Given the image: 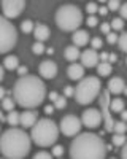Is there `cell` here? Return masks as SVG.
<instances>
[{"mask_svg":"<svg viewBox=\"0 0 127 159\" xmlns=\"http://www.w3.org/2000/svg\"><path fill=\"white\" fill-rule=\"evenodd\" d=\"M13 97L22 108H37L46 97V86L40 76L24 75L13 86Z\"/></svg>","mask_w":127,"mask_h":159,"instance_id":"obj_1","label":"cell"},{"mask_svg":"<svg viewBox=\"0 0 127 159\" xmlns=\"http://www.w3.org/2000/svg\"><path fill=\"white\" fill-rule=\"evenodd\" d=\"M108 147L103 139L94 132H80L70 143L68 154L72 159H102L107 156Z\"/></svg>","mask_w":127,"mask_h":159,"instance_id":"obj_2","label":"cell"},{"mask_svg":"<svg viewBox=\"0 0 127 159\" xmlns=\"http://www.w3.org/2000/svg\"><path fill=\"white\" fill-rule=\"evenodd\" d=\"M30 142L32 137L24 129L10 126L0 137V151L8 159H22L30 151Z\"/></svg>","mask_w":127,"mask_h":159,"instance_id":"obj_3","label":"cell"},{"mask_svg":"<svg viewBox=\"0 0 127 159\" xmlns=\"http://www.w3.org/2000/svg\"><path fill=\"white\" fill-rule=\"evenodd\" d=\"M60 127L49 118H40L30 129V137L35 145L42 148H49L57 142Z\"/></svg>","mask_w":127,"mask_h":159,"instance_id":"obj_4","label":"cell"},{"mask_svg":"<svg viewBox=\"0 0 127 159\" xmlns=\"http://www.w3.org/2000/svg\"><path fill=\"white\" fill-rule=\"evenodd\" d=\"M54 21L57 24V27L64 32H75L78 30V27L83 24L84 18H83V13L78 7H75L72 3L67 5H62L57 11H56V16Z\"/></svg>","mask_w":127,"mask_h":159,"instance_id":"obj_5","label":"cell"},{"mask_svg":"<svg viewBox=\"0 0 127 159\" xmlns=\"http://www.w3.org/2000/svg\"><path fill=\"white\" fill-rule=\"evenodd\" d=\"M102 91V83L99 76H84L75 88V100L80 105H89L94 102Z\"/></svg>","mask_w":127,"mask_h":159,"instance_id":"obj_6","label":"cell"},{"mask_svg":"<svg viewBox=\"0 0 127 159\" xmlns=\"http://www.w3.org/2000/svg\"><path fill=\"white\" fill-rule=\"evenodd\" d=\"M18 43V30L11 19L2 16L0 18V52L7 54L10 52L15 45Z\"/></svg>","mask_w":127,"mask_h":159,"instance_id":"obj_7","label":"cell"},{"mask_svg":"<svg viewBox=\"0 0 127 159\" xmlns=\"http://www.w3.org/2000/svg\"><path fill=\"white\" fill-rule=\"evenodd\" d=\"M81 126H83V121L81 118L75 116V115H65L60 123H59V127H60V132L65 137H75L80 134L81 130Z\"/></svg>","mask_w":127,"mask_h":159,"instance_id":"obj_8","label":"cell"},{"mask_svg":"<svg viewBox=\"0 0 127 159\" xmlns=\"http://www.w3.org/2000/svg\"><path fill=\"white\" fill-rule=\"evenodd\" d=\"M25 0H2V11L3 16L8 19H15L21 16V13L24 11Z\"/></svg>","mask_w":127,"mask_h":159,"instance_id":"obj_9","label":"cell"},{"mask_svg":"<svg viewBox=\"0 0 127 159\" xmlns=\"http://www.w3.org/2000/svg\"><path fill=\"white\" fill-rule=\"evenodd\" d=\"M81 121L87 129H97L102 123V113L97 108H86L81 115Z\"/></svg>","mask_w":127,"mask_h":159,"instance_id":"obj_10","label":"cell"},{"mask_svg":"<svg viewBox=\"0 0 127 159\" xmlns=\"http://www.w3.org/2000/svg\"><path fill=\"white\" fill-rule=\"evenodd\" d=\"M81 64L87 69H92V67H97L99 62H100V54L97 52V49L94 48H87L81 52V57H80Z\"/></svg>","mask_w":127,"mask_h":159,"instance_id":"obj_11","label":"cell"},{"mask_svg":"<svg viewBox=\"0 0 127 159\" xmlns=\"http://www.w3.org/2000/svg\"><path fill=\"white\" fill-rule=\"evenodd\" d=\"M38 73H40V76L45 78V80H53L57 75V65H56V62L49 61V59L43 61L40 65H38Z\"/></svg>","mask_w":127,"mask_h":159,"instance_id":"obj_12","label":"cell"},{"mask_svg":"<svg viewBox=\"0 0 127 159\" xmlns=\"http://www.w3.org/2000/svg\"><path fill=\"white\" fill-rule=\"evenodd\" d=\"M37 121H38V115L32 108H25V111L21 113V126L24 129H32Z\"/></svg>","mask_w":127,"mask_h":159,"instance_id":"obj_13","label":"cell"},{"mask_svg":"<svg viewBox=\"0 0 127 159\" xmlns=\"http://www.w3.org/2000/svg\"><path fill=\"white\" fill-rule=\"evenodd\" d=\"M124 89H125V81L122 78H119V76L110 78V81H108V92H110V94L119 96V94L124 92Z\"/></svg>","mask_w":127,"mask_h":159,"instance_id":"obj_14","label":"cell"},{"mask_svg":"<svg viewBox=\"0 0 127 159\" xmlns=\"http://www.w3.org/2000/svg\"><path fill=\"white\" fill-rule=\"evenodd\" d=\"M84 65L83 64H78V62H72L68 65V69H67V75L70 80H73V81H78V80L84 78Z\"/></svg>","mask_w":127,"mask_h":159,"instance_id":"obj_15","label":"cell"},{"mask_svg":"<svg viewBox=\"0 0 127 159\" xmlns=\"http://www.w3.org/2000/svg\"><path fill=\"white\" fill-rule=\"evenodd\" d=\"M51 32H49V27L45 24H35V29H33V37L35 40H38V42H46V40L49 38Z\"/></svg>","mask_w":127,"mask_h":159,"instance_id":"obj_16","label":"cell"},{"mask_svg":"<svg viewBox=\"0 0 127 159\" xmlns=\"http://www.w3.org/2000/svg\"><path fill=\"white\" fill-rule=\"evenodd\" d=\"M64 57L70 62H75L81 57V51H80V46H76L75 43L73 45H68L65 46V51H64Z\"/></svg>","mask_w":127,"mask_h":159,"instance_id":"obj_17","label":"cell"},{"mask_svg":"<svg viewBox=\"0 0 127 159\" xmlns=\"http://www.w3.org/2000/svg\"><path fill=\"white\" fill-rule=\"evenodd\" d=\"M72 40H73V43L76 45V46H86L87 43H89V34L86 32V30H75L73 32V35H72Z\"/></svg>","mask_w":127,"mask_h":159,"instance_id":"obj_18","label":"cell"},{"mask_svg":"<svg viewBox=\"0 0 127 159\" xmlns=\"http://www.w3.org/2000/svg\"><path fill=\"white\" fill-rule=\"evenodd\" d=\"M3 67L7 70H16L19 67V57L15 54H7L3 59Z\"/></svg>","mask_w":127,"mask_h":159,"instance_id":"obj_19","label":"cell"},{"mask_svg":"<svg viewBox=\"0 0 127 159\" xmlns=\"http://www.w3.org/2000/svg\"><path fill=\"white\" fill-rule=\"evenodd\" d=\"M95 69H97L99 76H103V78H105V76H110V75H111V72H113L111 62H108V61H107V62H102V61H100V62H99V65H97Z\"/></svg>","mask_w":127,"mask_h":159,"instance_id":"obj_20","label":"cell"},{"mask_svg":"<svg viewBox=\"0 0 127 159\" xmlns=\"http://www.w3.org/2000/svg\"><path fill=\"white\" fill-rule=\"evenodd\" d=\"M7 124L11 126V127L21 126V113H18V111H15V110L8 111V115H7Z\"/></svg>","mask_w":127,"mask_h":159,"instance_id":"obj_21","label":"cell"},{"mask_svg":"<svg viewBox=\"0 0 127 159\" xmlns=\"http://www.w3.org/2000/svg\"><path fill=\"white\" fill-rule=\"evenodd\" d=\"M124 107H125V103H124L122 99L114 97V99L110 102V110H111V113H121V111L124 110Z\"/></svg>","mask_w":127,"mask_h":159,"instance_id":"obj_22","label":"cell"},{"mask_svg":"<svg viewBox=\"0 0 127 159\" xmlns=\"http://www.w3.org/2000/svg\"><path fill=\"white\" fill-rule=\"evenodd\" d=\"M111 142H113V145L114 147H124L125 145V142H127V137H125V134H119V132H114V135L111 137Z\"/></svg>","mask_w":127,"mask_h":159,"instance_id":"obj_23","label":"cell"},{"mask_svg":"<svg viewBox=\"0 0 127 159\" xmlns=\"http://www.w3.org/2000/svg\"><path fill=\"white\" fill-rule=\"evenodd\" d=\"M15 105H16L15 97H3V99H2V108H3L5 111L15 110Z\"/></svg>","mask_w":127,"mask_h":159,"instance_id":"obj_24","label":"cell"},{"mask_svg":"<svg viewBox=\"0 0 127 159\" xmlns=\"http://www.w3.org/2000/svg\"><path fill=\"white\" fill-rule=\"evenodd\" d=\"M33 29H35L33 21H30V19H24V21L21 22V30H22L24 34H33Z\"/></svg>","mask_w":127,"mask_h":159,"instance_id":"obj_25","label":"cell"},{"mask_svg":"<svg viewBox=\"0 0 127 159\" xmlns=\"http://www.w3.org/2000/svg\"><path fill=\"white\" fill-rule=\"evenodd\" d=\"M111 27H113V30H116V32H119V30H122L124 29V18H114V19H111Z\"/></svg>","mask_w":127,"mask_h":159,"instance_id":"obj_26","label":"cell"},{"mask_svg":"<svg viewBox=\"0 0 127 159\" xmlns=\"http://www.w3.org/2000/svg\"><path fill=\"white\" fill-rule=\"evenodd\" d=\"M67 99L68 97H65V96H59L53 103H54V107H56V110H64L67 107Z\"/></svg>","mask_w":127,"mask_h":159,"instance_id":"obj_27","label":"cell"},{"mask_svg":"<svg viewBox=\"0 0 127 159\" xmlns=\"http://www.w3.org/2000/svg\"><path fill=\"white\" fill-rule=\"evenodd\" d=\"M118 46L122 52H127V32H122L118 40Z\"/></svg>","mask_w":127,"mask_h":159,"instance_id":"obj_28","label":"cell"},{"mask_svg":"<svg viewBox=\"0 0 127 159\" xmlns=\"http://www.w3.org/2000/svg\"><path fill=\"white\" fill-rule=\"evenodd\" d=\"M113 130L114 132H119V134H125V130H127V124L124 119H121V121H116L113 126Z\"/></svg>","mask_w":127,"mask_h":159,"instance_id":"obj_29","label":"cell"},{"mask_svg":"<svg viewBox=\"0 0 127 159\" xmlns=\"http://www.w3.org/2000/svg\"><path fill=\"white\" fill-rule=\"evenodd\" d=\"M32 51H33V54H43L45 52V45H43V42H37L32 45Z\"/></svg>","mask_w":127,"mask_h":159,"instance_id":"obj_30","label":"cell"},{"mask_svg":"<svg viewBox=\"0 0 127 159\" xmlns=\"http://www.w3.org/2000/svg\"><path fill=\"white\" fill-rule=\"evenodd\" d=\"M121 5L122 3L119 2V0H108V2H107V7H108L110 11H119Z\"/></svg>","mask_w":127,"mask_h":159,"instance_id":"obj_31","label":"cell"},{"mask_svg":"<svg viewBox=\"0 0 127 159\" xmlns=\"http://www.w3.org/2000/svg\"><path fill=\"white\" fill-rule=\"evenodd\" d=\"M118 40H119V35H116V30H114V32H110V34L107 35V43H108V45L118 43Z\"/></svg>","mask_w":127,"mask_h":159,"instance_id":"obj_32","label":"cell"},{"mask_svg":"<svg viewBox=\"0 0 127 159\" xmlns=\"http://www.w3.org/2000/svg\"><path fill=\"white\" fill-rule=\"evenodd\" d=\"M51 153H53V156L54 157H60L62 154H64V147H62V145H53V151H51Z\"/></svg>","mask_w":127,"mask_h":159,"instance_id":"obj_33","label":"cell"},{"mask_svg":"<svg viewBox=\"0 0 127 159\" xmlns=\"http://www.w3.org/2000/svg\"><path fill=\"white\" fill-rule=\"evenodd\" d=\"M102 46H103V42H102L99 37H94V38L91 40V48H94V49H100Z\"/></svg>","mask_w":127,"mask_h":159,"instance_id":"obj_34","label":"cell"},{"mask_svg":"<svg viewBox=\"0 0 127 159\" xmlns=\"http://www.w3.org/2000/svg\"><path fill=\"white\" fill-rule=\"evenodd\" d=\"M35 159H51V157H54L53 153H48V151H38L35 156Z\"/></svg>","mask_w":127,"mask_h":159,"instance_id":"obj_35","label":"cell"},{"mask_svg":"<svg viewBox=\"0 0 127 159\" xmlns=\"http://www.w3.org/2000/svg\"><path fill=\"white\" fill-rule=\"evenodd\" d=\"M86 11L89 13V15H94V13H97V11H99L97 3H94V2H89V3L86 5Z\"/></svg>","mask_w":127,"mask_h":159,"instance_id":"obj_36","label":"cell"},{"mask_svg":"<svg viewBox=\"0 0 127 159\" xmlns=\"http://www.w3.org/2000/svg\"><path fill=\"white\" fill-rule=\"evenodd\" d=\"M111 22H103L100 25V30H102V34H105V35H108L110 32H111Z\"/></svg>","mask_w":127,"mask_h":159,"instance_id":"obj_37","label":"cell"},{"mask_svg":"<svg viewBox=\"0 0 127 159\" xmlns=\"http://www.w3.org/2000/svg\"><path fill=\"white\" fill-rule=\"evenodd\" d=\"M97 22H99V19H97L94 15H89V18L86 19V24L89 25V27H95V25H97Z\"/></svg>","mask_w":127,"mask_h":159,"instance_id":"obj_38","label":"cell"},{"mask_svg":"<svg viewBox=\"0 0 127 159\" xmlns=\"http://www.w3.org/2000/svg\"><path fill=\"white\" fill-rule=\"evenodd\" d=\"M64 96L65 97H75V88L65 86V89H64Z\"/></svg>","mask_w":127,"mask_h":159,"instance_id":"obj_39","label":"cell"},{"mask_svg":"<svg viewBox=\"0 0 127 159\" xmlns=\"http://www.w3.org/2000/svg\"><path fill=\"white\" fill-rule=\"evenodd\" d=\"M16 72H18L19 76H24V75L29 73V70H27V67H25V65H19V67L16 69Z\"/></svg>","mask_w":127,"mask_h":159,"instance_id":"obj_40","label":"cell"},{"mask_svg":"<svg viewBox=\"0 0 127 159\" xmlns=\"http://www.w3.org/2000/svg\"><path fill=\"white\" fill-rule=\"evenodd\" d=\"M119 15H121V18L127 19V3H122V5H121V8H119Z\"/></svg>","mask_w":127,"mask_h":159,"instance_id":"obj_41","label":"cell"},{"mask_svg":"<svg viewBox=\"0 0 127 159\" xmlns=\"http://www.w3.org/2000/svg\"><path fill=\"white\" fill-rule=\"evenodd\" d=\"M54 110H56L54 103H53V105H46V107H45V113H46V115H53Z\"/></svg>","mask_w":127,"mask_h":159,"instance_id":"obj_42","label":"cell"},{"mask_svg":"<svg viewBox=\"0 0 127 159\" xmlns=\"http://www.w3.org/2000/svg\"><path fill=\"white\" fill-rule=\"evenodd\" d=\"M108 11H110L108 7H100V8H99V13H100L102 16H107V15H108Z\"/></svg>","mask_w":127,"mask_h":159,"instance_id":"obj_43","label":"cell"},{"mask_svg":"<svg viewBox=\"0 0 127 159\" xmlns=\"http://www.w3.org/2000/svg\"><path fill=\"white\" fill-rule=\"evenodd\" d=\"M121 157L122 159H127V142H125V145H124L122 150H121Z\"/></svg>","mask_w":127,"mask_h":159,"instance_id":"obj_44","label":"cell"},{"mask_svg":"<svg viewBox=\"0 0 127 159\" xmlns=\"http://www.w3.org/2000/svg\"><path fill=\"white\" fill-rule=\"evenodd\" d=\"M110 59V54H108V52H102V54H100V61L102 62H107Z\"/></svg>","mask_w":127,"mask_h":159,"instance_id":"obj_45","label":"cell"},{"mask_svg":"<svg viewBox=\"0 0 127 159\" xmlns=\"http://www.w3.org/2000/svg\"><path fill=\"white\" fill-rule=\"evenodd\" d=\"M116 61H118V56L114 54V52H111V54H110V59H108V62H111V64H113V62H116Z\"/></svg>","mask_w":127,"mask_h":159,"instance_id":"obj_46","label":"cell"},{"mask_svg":"<svg viewBox=\"0 0 127 159\" xmlns=\"http://www.w3.org/2000/svg\"><path fill=\"white\" fill-rule=\"evenodd\" d=\"M119 115H121V119H124V121L127 123V110L124 108V110H122V111H121Z\"/></svg>","mask_w":127,"mask_h":159,"instance_id":"obj_47","label":"cell"},{"mask_svg":"<svg viewBox=\"0 0 127 159\" xmlns=\"http://www.w3.org/2000/svg\"><path fill=\"white\" fill-rule=\"evenodd\" d=\"M57 97H59V94H57V92H54V91H53V92H51V94H49V99L53 100V102H54V100H56Z\"/></svg>","mask_w":127,"mask_h":159,"instance_id":"obj_48","label":"cell"},{"mask_svg":"<svg viewBox=\"0 0 127 159\" xmlns=\"http://www.w3.org/2000/svg\"><path fill=\"white\" fill-rule=\"evenodd\" d=\"M0 96H2V99L5 97V89H3V88H2V89H0Z\"/></svg>","mask_w":127,"mask_h":159,"instance_id":"obj_49","label":"cell"},{"mask_svg":"<svg viewBox=\"0 0 127 159\" xmlns=\"http://www.w3.org/2000/svg\"><path fill=\"white\" fill-rule=\"evenodd\" d=\"M99 2H102V3H105V2H108V0H99Z\"/></svg>","mask_w":127,"mask_h":159,"instance_id":"obj_50","label":"cell"},{"mask_svg":"<svg viewBox=\"0 0 127 159\" xmlns=\"http://www.w3.org/2000/svg\"><path fill=\"white\" fill-rule=\"evenodd\" d=\"M124 94L127 96V86H125V89H124Z\"/></svg>","mask_w":127,"mask_h":159,"instance_id":"obj_51","label":"cell"},{"mask_svg":"<svg viewBox=\"0 0 127 159\" xmlns=\"http://www.w3.org/2000/svg\"><path fill=\"white\" fill-rule=\"evenodd\" d=\"M125 65H127V57H125Z\"/></svg>","mask_w":127,"mask_h":159,"instance_id":"obj_52","label":"cell"}]
</instances>
